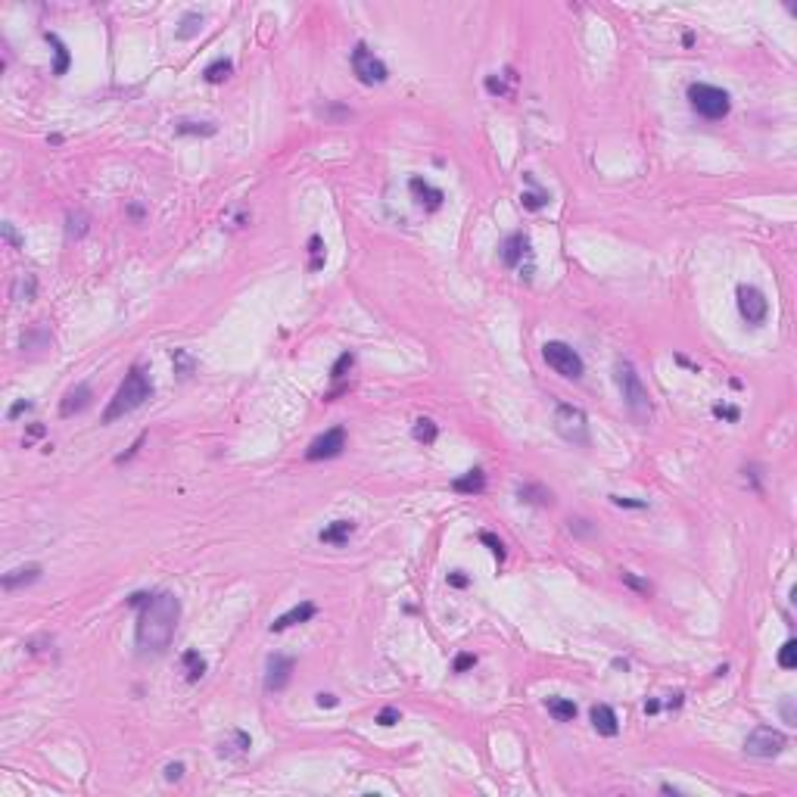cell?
I'll return each instance as SVG.
<instances>
[{
    "instance_id": "1",
    "label": "cell",
    "mask_w": 797,
    "mask_h": 797,
    "mask_svg": "<svg viewBox=\"0 0 797 797\" xmlns=\"http://www.w3.org/2000/svg\"><path fill=\"white\" fill-rule=\"evenodd\" d=\"M181 620V598L171 592H156L138 614V648L144 654H165Z\"/></svg>"
},
{
    "instance_id": "2",
    "label": "cell",
    "mask_w": 797,
    "mask_h": 797,
    "mask_svg": "<svg viewBox=\"0 0 797 797\" xmlns=\"http://www.w3.org/2000/svg\"><path fill=\"white\" fill-rule=\"evenodd\" d=\"M150 395H153V380H150V374H147L140 364H134V368L125 374V380L119 383L115 395L109 399L106 411H103V424H113V421H119V418H125V415H131V411H138L140 405L150 399Z\"/></svg>"
},
{
    "instance_id": "3",
    "label": "cell",
    "mask_w": 797,
    "mask_h": 797,
    "mask_svg": "<svg viewBox=\"0 0 797 797\" xmlns=\"http://www.w3.org/2000/svg\"><path fill=\"white\" fill-rule=\"evenodd\" d=\"M614 383H617V389H620L623 405H626V411L632 415V421L648 424V418H651V395H648V386L641 383L639 371H635V364L629 362V358H617Z\"/></svg>"
},
{
    "instance_id": "4",
    "label": "cell",
    "mask_w": 797,
    "mask_h": 797,
    "mask_svg": "<svg viewBox=\"0 0 797 797\" xmlns=\"http://www.w3.org/2000/svg\"><path fill=\"white\" fill-rule=\"evenodd\" d=\"M688 103L697 115L704 119L716 122V119H726L729 109H732V97L729 91L716 88V84H704V82H695L688 84Z\"/></svg>"
},
{
    "instance_id": "5",
    "label": "cell",
    "mask_w": 797,
    "mask_h": 797,
    "mask_svg": "<svg viewBox=\"0 0 797 797\" xmlns=\"http://www.w3.org/2000/svg\"><path fill=\"white\" fill-rule=\"evenodd\" d=\"M554 430L564 442L570 446H589L592 436H589V418L579 405H570V402H561L554 409Z\"/></svg>"
},
{
    "instance_id": "6",
    "label": "cell",
    "mask_w": 797,
    "mask_h": 797,
    "mask_svg": "<svg viewBox=\"0 0 797 797\" xmlns=\"http://www.w3.org/2000/svg\"><path fill=\"white\" fill-rule=\"evenodd\" d=\"M542 358H545V364L554 371V374H561L564 380H579V377L585 374V362L583 355H579L576 349H573L570 343H561V339H548L545 346H542Z\"/></svg>"
},
{
    "instance_id": "7",
    "label": "cell",
    "mask_w": 797,
    "mask_h": 797,
    "mask_svg": "<svg viewBox=\"0 0 797 797\" xmlns=\"http://www.w3.org/2000/svg\"><path fill=\"white\" fill-rule=\"evenodd\" d=\"M349 59H352V72H355V78H358L362 84H383V82L389 78L386 63H383V59L377 57V53L371 50L364 41H358Z\"/></svg>"
},
{
    "instance_id": "8",
    "label": "cell",
    "mask_w": 797,
    "mask_h": 797,
    "mask_svg": "<svg viewBox=\"0 0 797 797\" xmlns=\"http://www.w3.org/2000/svg\"><path fill=\"white\" fill-rule=\"evenodd\" d=\"M785 744H788V738H785L778 729H772V726H757V729H753V732L744 738V753H751V757L772 760V757H778V753L785 751Z\"/></svg>"
},
{
    "instance_id": "9",
    "label": "cell",
    "mask_w": 797,
    "mask_h": 797,
    "mask_svg": "<svg viewBox=\"0 0 797 797\" xmlns=\"http://www.w3.org/2000/svg\"><path fill=\"white\" fill-rule=\"evenodd\" d=\"M738 312L741 318L747 321L751 327H760L766 321V315H769V302H766V296L760 293L757 287H751V283H741L738 287Z\"/></svg>"
},
{
    "instance_id": "10",
    "label": "cell",
    "mask_w": 797,
    "mask_h": 797,
    "mask_svg": "<svg viewBox=\"0 0 797 797\" xmlns=\"http://www.w3.org/2000/svg\"><path fill=\"white\" fill-rule=\"evenodd\" d=\"M346 449V430L343 427H330L327 433H321L318 440H312V446L306 449L308 461H327V458H339Z\"/></svg>"
},
{
    "instance_id": "11",
    "label": "cell",
    "mask_w": 797,
    "mask_h": 797,
    "mask_svg": "<svg viewBox=\"0 0 797 797\" xmlns=\"http://www.w3.org/2000/svg\"><path fill=\"white\" fill-rule=\"evenodd\" d=\"M296 660L287 657V654H271L268 664H265V688L268 691H283L293 679Z\"/></svg>"
},
{
    "instance_id": "12",
    "label": "cell",
    "mask_w": 797,
    "mask_h": 797,
    "mask_svg": "<svg viewBox=\"0 0 797 797\" xmlns=\"http://www.w3.org/2000/svg\"><path fill=\"white\" fill-rule=\"evenodd\" d=\"M523 259H533V250H529V237L523 231H514L511 237H505L502 243V262L508 265V268H517L523 271Z\"/></svg>"
},
{
    "instance_id": "13",
    "label": "cell",
    "mask_w": 797,
    "mask_h": 797,
    "mask_svg": "<svg viewBox=\"0 0 797 797\" xmlns=\"http://www.w3.org/2000/svg\"><path fill=\"white\" fill-rule=\"evenodd\" d=\"M409 190H411L415 203L424 209V212H436V209L442 206V200H446V194H442L440 187H433L430 181H424V178H411Z\"/></svg>"
},
{
    "instance_id": "14",
    "label": "cell",
    "mask_w": 797,
    "mask_h": 797,
    "mask_svg": "<svg viewBox=\"0 0 797 797\" xmlns=\"http://www.w3.org/2000/svg\"><path fill=\"white\" fill-rule=\"evenodd\" d=\"M315 614H318V608H315L312 601H299V604H296V608H290L287 614H281V617H277V620L271 623L268 629H271V632H287L290 626H299V623H308V620H312Z\"/></svg>"
},
{
    "instance_id": "15",
    "label": "cell",
    "mask_w": 797,
    "mask_h": 797,
    "mask_svg": "<svg viewBox=\"0 0 797 797\" xmlns=\"http://www.w3.org/2000/svg\"><path fill=\"white\" fill-rule=\"evenodd\" d=\"M91 399H94V393H91L88 383H78L75 389H69L63 399V405H59V415L63 418H72V415H82L84 409L91 405Z\"/></svg>"
},
{
    "instance_id": "16",
    "label": "cell",
    "mask_w": 797,
    "mask_h": 797,
    "mask_svg": "<svg viewBox=\"0 0 797 797\" xmlns=\"http://www.w3.org/2000/svg\"><path fill=\"white\" fill-rule=\"evenodd\" d=\"M592 716V726H595L598 735H604V738H614L617 732H620V720H617V713L608 707V704H595V707L589 710Z\"/></svg>"
},
{
    "instance_id": "17",
    "label": "cell",
    "mask_w": 797,
    "mask_h": 797,
    "mask_svg": "<svg viewBox=\"0 0 797 797\" xmlns=\"http://www.w3.org/2000/svg\"><path fill=\"white\" fill-rule=\"evenodd\" d=\"M41 579V564H26V567H16V570L3 573V589L7 592H16L22 585H32Z\"/></svg>"
},
{
    "instance_id": "18",
    "label": "cell",
    "mask_w": 797,
    "mask_h": 797,
    "mask_svg": "<svg viewBox=\"0 0 797 797\" xmlns=\"http://www.w3.org/2000/svg\"><path fill=\"white\" fill-rule=\"evenodd\" d=\"M352 533H355V521H333L318 533V542H324V545H346Z\"/></svg>"
},
{
    "instance_id": "19",
    "label": "cell",
    "mask_w": 797,
    "mask_h": 797,
    "mask_svg": "<svg viewBox=\"0 0 797 797\" xmlns=\"http://www.w3.org/2000/svg\"><path fill=\"white\" fill-rule=\"evenodd\" d=\"M452 489L461 492V496H480V492L486 489V473L480 471V467H473V471L461 473V477L452 480Z\"/></svg>"
},
{
    "instance_id": "20",
    "label": "cell",
    "mask_w": 797,
    "mask_h": 797,
    "mask_svg": "<svg viewBox=\"0 0 797 797\" xmlns=\"http://www.w3.org/2000/svg\"><path fill=\"white\" fill-rule=\"evenodd\" d=\"M181 670H184V679H187V682H200V679L206 676L209 666H206V657L190 648V651L181 654Z\"/></svg>"
},
{
    "instance_id": "21",
    "label": "cell",
    "mask_w": 797,
    "mask_h": 797,
    "mask_svg": "<svg viewBox=\"0 0 797 797\" xmlns=\"http://www.w3.org/2000/svg\"><path fill=\"white\" fill-rule=\"evenodd\" d=\"M35 293H38V281H35V274H19L13 281V287H10V299H13V302H32Z\"/></svg>"
},
{
    "instance_id": "22",
    "label": "cell",
    "mask_w": 797,
    "mask_h": 797,
    "mask_svg": "<svg viewBox=\"0 0 797 797\" xmlns=\"http://www.w3.org/2000/svg\"><path fill=\"white\" fill-rule=\"evenodd\" d=\"M523 178H527V184H529V187H533V190H523V194H521V203H523V209H529V212H536V209L548 206V200H552V196H548V190H542L539 184L533 181V175H523Z\"/></svg>"
},
{
    "instance_id": "23",
    "label": "cell",
    "mask_w": 797,
    "mask_h": 797,
    "mask_svg": "<svg viewBox=\"0 0 797 797\" xmlns=\"http://www.w3.org/2000/svg\"><path fill=\"white\" fill-rule=\"evenodd\" d=\"M517 498H521V502H527V505H552V492H548L545 486H539V483H523V486H517Z\"/></svg>"
},
{
    "instance_id": "24",
    "label": "cell",
    "mask_w": 797,
    "mask_h": 797,
    "mask_svg": "<svg viewBox=\"0 0 797 797\" xmlns=\"http://www.w3.org/2000/svg\"><path fill=\"white\" fill-rule=\"evenodd\" d=\"M44 38H47V44L53 47V53H57V66H53V75H66V72H69V63H72L69 47H66L63 41H59V35H53V32H47Z\"/></svg>"
},
{
    "instance_id": "25",
    "label": "cell",
    "mask_w": 797,
    "mask_h": 797,
    "mask_svg": "<svg viewBox=\"0 0 797 797\" xmlns=\"http://www.w3.org/2000/svg\"><path fill=\"white\" fill-rule=\"evenodd\" d=\"M231 72H234V63H231V59H227V57H218V59H212V63L203 69V78H206L209 84H221L227 75H231Z\"/></svg>"
},
{
    "instance_id": "26",
    "label": "cell",
    "mask_w": 797,
    "mask_h": 797,
    "mask_svg": "<svg viewBox=\"0 0 797 797\" xmlns=\"http://www.w3.org/2000/svg\"><path fill=\"white\" fill-rule=\"evenodd\" d=\"M545 707H548V713H552L558 722H570V720H576V704L567 701V697H548Z\"/></svg>"
},
{
    "instance_id": "27",
    "label": "cell",
    "mask_w": 797,
    "mask_h": 797,
    "mask_svg": "<svg viewBox=\"0 0 797 797\" xmlns=\"http://www.w3.org/2000/svg\"><path fill=\"white\" fill-rule=\"evenodd\" d=\"M200 32H203V13H196V10L184 13V16H181V26H178V38H181V41H190V38H196Z\"/></svg>"
},
{
    "instance_id": "28",
    "label": "cell",
    "mask_w": 797,
    "mask_h": 797,
    "mask_svg": "<svg viewBox=\"0 0 797 797\" xmlns=\"http://www.w3.org/2000/svg\"><path fill=\"white\" fill-rule=\"evenodd\" d=\"M411 436H415L418 442H424V446H433L436 436H440V427H436L430 418H418V421H415V430H411Z\"/></svg>"
},
{
    "instance_id": "29",
    "label": "cell",
    "mask_w": 797,
    "mask_h": 797,
    "mask_svg": "<svg viewBox=\"0 0 797 797\" xmlns=\"http://www.w3.org/2000/svg\"><path fill=\"white\" fill-rule=\"evenodd\" d=\"M324 259H327L324 240H321L318 234H312V237H308V271H321L324 268Z\"/></svg>"
},
{
    "instance_id": "30",
    "label": "cell",
    "mask_w": 797,
    "mask_h": 797,
    "mask_svg": "<svg viewBox=\"0 0 797 797\" xmlns=\"http://www.w3.org/2000/svg\"><path fill=\"white\" fill-rule=\"evenodd\" d=\"M171 364H175V374L181 377V380H187V377L194 374V368H196V362L190 358V352H184V349L171 352Z\"/></svg>"
},
{
    "instance_id": "31",
    "label": "cell",
    "mask_w": 797,
    "mask_h": 797,
    "mask_svg": "<svg viewBox=\"0 0 797 797\" xmlns=\"http://www.w3.org/2000/svg\"><path fill=\"white\" fill-rule=\"evenodd\" d=\"M175 134H203V138H209V134H215V125H209V122H178L175 125Z\"/></svg>"
},
{
    "instance_id": "32",
    "label": "cell",
    "mask_w": 797,
    "mask_h": 797,
    "mask_svg": "<svg viewBox=\"0 0 797 797\" xmlns=\"http://www.w3.org/2000/svg\"><path fill=\"white\" fill-rule=\"evenodd\" d=\"M778 666L782 670H794L797 666V641L788 639L782 648H778Z\"/></svg>"
},
{
    "instance_id": "33",
    "label": "cell",
    "mask_w": 797,
    "mask_h": 797,
    "mask_svg": "<svg viewBox=\"0 0 797 797\" xmlns=\"http://www.w3.org/2000/svg\"><path fill=\"white\" fill-rule=\"evenodd\" d=\"M352 368H355V355H352V352H343V355L333 362V368H330V380H343Z\"/></svg>"
},
{
    "instance_id": "34",
    "label": "cell",
    "mask_w": 797,
    "mask_h": 797,
    "mask_svg": "<svg viewBox=\"0 0 797 797\" xmlns=\"http://www.w3.org/2000/svg\"><path fill=\"white\" fill-rule=\"evenodd\" d=\"M620 579H623V585H629V589L641 592V595H651V583H648V579H641V576H635L632 570H623Z\"/></svg>"
},
{
    "instance_id": "35",
    "label": "cell",
    "mask_w": 797,
    "mask_h": 797,
    "mask_svg": "<svg viewBox=\"0 0 797 797\" xmlns=\"http://www.w3.org/2000/svg\"><path fill=\"white\" fill-rule=\"evenodd\" d=\"M480 542H483V545H489V552L496 554L498 561H505V542L498 539L496 533H489V529H483V533H480Z\"/></svg>"
},
{
    "instance_id": "36",
    "label": "cell",
    "mask_w": 797,
    "mask_h": 797,
    "mask_svg": "<svg viewBox=\"0 0 797 797\" xmlns=\"http://www.w3.org/2000/svg\"><path fill=\"white\" fill-rule=\"evenodd\" d=\"M88 234V215L84 212H75V215H69V240L72 237H84Z\"/></svg>"
},
{
    "instance_id": "37",
    "label": "cell",
    "mask_w": 797,
    "mask_h": 797,
    "mask_svg": "<svg viewBox=\"0 0 797 797\" xmlns=\"http://www.w3.org/2000/svg\"><path fill=\"white\" fill-rule=\"evenodd\" d=\"M486 91H489L492 97H508V94H511V88L502 82V75H489V78H486Z\"/></svg>"
},
{
    "instance_id": "38",
    "label": "cell",
    "mask_w": 797,
    "mask_h": 797,
    "mask_svg": "<svg viewBox=\"0 0 797 797\" xmlns=\"http://www.w3.org/2000/svg\"><path fill=\"white\" fill-rule=\"evenodd\" d=\"M402 720V713H399V707H383L380 713H377V722H380L383 729H389V726H395V722Z\"/></svg>"
},
{
    "instance_id": "39",
    "label": "cell",
    "mask_w": 797,
    "mask_h": 797,
    "mask_svg": "<svg viewBox=\"0 0 797 797\" xmlns=\"http://www.w3.org/2000/svg\"><path fill=\"white\" fill-rule=\"evenodd\" d=\"M0 231H3V240H7V243L13 246V250H22V237L16 234V227L10 225V221H3V227H0Z\"/></svg>"
},
{
    "instance_id": "40",
    "label": "cell",
    "mask_w": 797,
    "mask_h": 797,
    "mask_svg": "<svg viewBox=\"0 0 797 797\" xmlns=\"http://www.w3.org/2000/svg\"><path fill=\"white\" fill-rule=\"evenodd\" d=\"M471 666H477V654H458L455 657V673H467Z\"/></svg>"
},
{
    "instance_id": "41",
    "label": "cell",
    "mask_w": 797,
    "mask_h": 797,
    "mask_svg": "<svg viewBox=\"0 0 797 797\" xmlns=\"http://www.w3.org/2000/svg\"><path fill=\"white\" fill-rule=\"evenodd\" d=\"M610 502L617 508H648V502H639V498H623V496H610Z\"/></svg>"
},
{
    "instance_id": "42",
    "label": "cell",
    "mask_w": 797,
    "mask_h": 797,
    "mask_svg": "<svg viewBox=\"0 0 797 797\" xmlns=\"http://www.w3.org/2000/svg\"><path fill=\"white\" fill-rule=\"evenodd\" d=\"M28 409H32V402H28V399H19V402H13V405H10L7 418H10V421H16V418H19V415H26Z\"/></svg>"
},
{
    "instance_id": "43",
    "label": "cell",
    "mask_w": 797,
    "mask_h": 797,
    "mask_svg": "<svg viewBox=\"0 0 797 797\" xmlns=\"http://www.w3.org/2000/svg\"><path fill=\"white\" fill-rule=\"evenodd\" d=\"M782 716H785V722H788V726H794V722H797V716H794V697H785V701H782Z\"/></svg>"
},
{
    "instance_id": "44",
    "label": "cell",
    "mask_w": 797,
    "mask_h": 797,
    "mask_svg": "<svg viewBox=\"0 0 797 797\" xmlns=\"http://www.w3.org/2000/svg\"><path fill=\"white\" fill-rule=\"evenodd\" d=\"M713 415H716V418H726V421H738V409H732V405H716Z\"/></svg>"
},
{
    "instance_id": "45",
    "label": "cell",
    "mask_w": 797,
    "mask_h": 797,
    "mask_svg": "<svg viewBox=\"0 0 797 797\" xmlns=\"http://www.w3.org/2000/svg\"><path fill=\"white\" fill-rule=\"evenodd\" d=\"M181 776H184V763H169V766H165V778H169V782H178Z\"/></svg>"
},
{
    "instance_id": "46",
    "label": "cell",
    "mask_w": 797,
    "mask_h": 797,
    "mask_svg": "<svg viewBox=\"0 0 797 797\" xmlns=\"http://www.w3.org/2000/svg\"><path fill=\"white\" fill-rule=\"evenodd\" d=\"M467 583H471V579L465 576V570H455V573H449V585H455V589H465Z\"/></svg>"
},
{
    "instance_id": "47",
    "label": "cell",
    "mask_w": 797,
    "mask_h": 797,
    "mask_svg": "<svg viewBox=\"0 0 797 797\" xmlns=\"http://www.w3.org/2000/svg\"><path fill=\"white\" fill-rule=\"evenodd\" d=\"M315 701H318V707H337V704H339V701H337V695H330V691H321V695L315 697Z\"/></svg>"
},
{
    "instance_id": "48",
    "label": "cell",
    "mask_w": 797,
    "mask_h": 797,
    "mask_svg": "<svg viewBox=\"0 0 797 797\" xmlns=\"http://www.w3.org/2000/svg\"><path fill=\"white\" fill-rule=\"evenodd\" d=\"M147 601H150V592H134V595L128 598V604H131V608H144Z\"/></svg>"
},
{
    "instance_id": "49",
    "label": "cell",
    "mask_w": 797,
    "mask_h": 797,
    "mask_svg": "<svg viewBox=\"0 0 797 797\" xmlns=\"http://www.w3.org/2000/svg\"><path fill=\"white\" fill-rule=\"evenodd\" d=\"M38 436H44V427H41V424H32V427H28V436H26V446L32 440H38Z\"/></svg>"
},
{
    "instance_id": "50",
    "label": "cell",
    "mask_w": 797,
    "mask_h": 797,
    "mask_svg": "<svg viewBox=\"0 0 797 797\" xmlns=\"http://www.w3.org/2000/svg\"><path fill=\"white\" fill-rule=\"evenodd\" d=\"M128 215H131V218H144V206L131 203V206H128Z\"/></svg>"
},
{
    "instance_id": "51",
    "label": "cell",
    "mask_w": 797,
    "mask_h": 797,
    "mask_svg": "<svg viewBox=\"0 0 797 797\" xmlns=\"http://www.w3.org/2000/svg\"><path fill=\"white\" fill-rule=\"evenodd\" d=\"M657 710H660L657 701H648V704H645V713H657Z\"/></svg>"
}]
</instances>
